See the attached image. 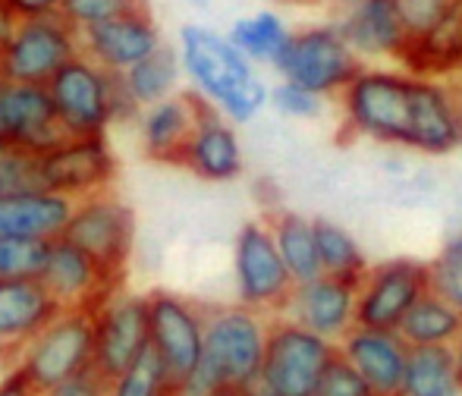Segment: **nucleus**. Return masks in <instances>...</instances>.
Instances as JSON below:
<instances>
[{"mask_svg": "<svg viewBox=\"0 0 462 396\" xmlns=\"http://www.w3.org/2000/svg\"><path fill=\"white\" fill-rule=\"evenodd\" d=\"M177 57L189 92L199 101L211 104L230 123H249L268 107V82L258 76V67L249 63L230 44L226 32L189 23L180 29Z\"/></svg>", "mask_w": 462, "mask_h": 396, "instance_id": "f257e3e1", "label": "nucleus"}, {"mask_svg": "<svg viewBox=\"0 0 462 396\" xmlns=\"http://www.w3.org/2000/svg\"><path fill=\"white\" fill-rule=\"evenodd\" d=\"M264 340H268V315L249 305H224L205 311L201 362L183 384H177V396H211L220 387L252 391L262 372Z\"/></svg>", "mask_w": 462, "mask_h": 396, "instance_id": "f03ea898", "label": "nucleus"}, {"mask_svg": "<svg viewBox=\"0 0 462 396\" xmlns=\"http://www.w3.org/2000/svg\"><path fill=\"white\" fill-rule=\"evenodd\" d=\"M44 88L63 135H107L110 126L135 120L142 110L126 92L120 73L97 67L86 54L63 63Z\"/></svg>", "mask_w": 462, "mask_h": 396, "instance_id": "7ed1b4c3", "label": "nucleus"}, {"mask_svg": "<svg viewBox=\"0 0 462 396\" xmlns=\"http://www.w3.org/2000/svg\"><path fill=\"white\" fill-rule=\"evenodd\" d=\"M343 123L359 139L381 145L409 148V104H412V73L396 67L362 63L359 73L337 95Z\"/></svg>", "mask_w": 462, "mask_h": 396, "instance_id": "20e7f679", "label": "nucleus"}, {"mask_svg": "<svg viewBox=\"0 0 462 396\" xmlns=\"http://www.w3.org/2000/svg\"><path fill=\"white\" fill-rule=\"evenodd\" d=\"M337 346L292 318H268L264 359L252 396H315Z\"/></svg>", "mask_w": 462, "mask_h": 396, "instance_id": "39448f33", "label": "nucleus"}, {"mask_svg": "<svg viewBox=\"0 0 462 396\" xmlns=\"http://www.w3.org/2000/svg\"><path fill=\"white\" fill-rule=\"evenodd\" d=\"M95 336H92V311L60 309V315L51 318L16 355L13 368L32 381L38 391L67 381L69 374H79L92 368Z\"/></svg>", "mask_w": 462, "mask_h": 396, "instance_id": "423d86ee", "label": "nucleus"}, {"mask_svg": "<svg viewBox=\"0 0 462 396\" xmlns=\"http://www.w3.org/2000/svg\"><path fill=\"white\" fill-rule=\"evenodd\" d=\"M362 60L334 23H318L290 35L283 57L277 60L280 79L305 86L321 98H337L349 79L359 73Z\"/></svg>", "mask_w": 462, "mask_h": 396, "instance_id": "0eeeda50", "label": "nucleus"}, {"mask_svg": "<svg viewBox=\"0 0 462 396\" xmlns=\"http://www.w3.org/2000/svg\"><path fill=\"white\" fill-rule=\"evenodd\" d=\"M76 54H79V29H73L60 13L16 19L10 35L0 41V76L44 86Z\"/></svg>", "mask_w": 462, "mask_h": 396, "instance_id": "6e6552de", "label": "nucleus"}, {"mask_svg": "<svg viewBox=\"0 0 462 396\" xmlns=\"http://www.w3.org/2000/svg\"><path fill=\"white\" fill-rule=\"evenodd\" d=\"M63 236L114 277H126L135 243V214L114 192H95L73 201Z\"/></svg>", "mask_w": 462, "mask_h": 396, "instance_id": "1a4fd4ad", "label": "nucleus"}, {"mask_svg": "<svg viewBox=\"0 0 462 396\" xmlns=\"http://www.w3.org/2000/svg\"><path fill=\"white\" fill-rule=\"evenodd\" d=\"M42 189L79 201L107 192L116 180V154L107 135H63L54 148L38 154Z\"/></svg>", "mask_w": 462, "mask_h": 396, "instance_id": "9d476101", "label": "nucleus"}, {"mask_svg": "<svg viewBox=\"0 0 462 396\" xmlns=\"http://www.w3.org/2000/svg\"><path fill=\"white\" fill-rule=\"evenodd\" d=\"M233 274L239 302L262 315H283L292 293V277L280 258L274 236L264 220H249L233 245Z\"/></svg>", "mask_w": 462, "mask_h": 396, "instance_id": "9b49d317", "label": "nucleus"}, {"mask_svg": "<svg viewBox=\"0 0 462 396\" xmlns=\"http://www.w3.org/2000/svg\"><path fill=\"white\" fill-rule=\"evenodd\" d=\"M205 311L177 293L148 296V349L173 384H183L201 362Z\"/></svg>", "mask_w": 462, "mask_h": 396, "instance_id": "f8f14e48", "label": "nucleus"}, {"mask_svg": "<svg viewBox=\"0 0 462 396\" xmlns=\"http://www.w3.org/2000/svg\"><path fill=\"white\" fill-rule=\"evenodd\" d=\"M92 365L104 378H116L148 353V296L116 290L92 311Z\"/></svg>", "mask_w": 462, "mask_h": 396, "instance_id": "ddd939ff", "label": "nucleus"}, {"mask_svg": "<svg viewBox=\"0 0 462 396\" xmlns=\"http://www.w3.org/2000/svg\"><path fill=\"white\" fill-rule=\"evenodd\" d=\"M421 293H428L425 262L396 258L374 264L356 283V324L371 330H396Z\"/></svg>", "mask_w": 462, "mask_h": 396, "instance_id": "4468645a", "label": "nucleus"}, {"mask_svg": "<svg viewBox=\"0 0 462 396\" xmlns=\"http://www.w3.org/2000/svg\"><path fill=\"white\" fill-rule=\"evenodd\" d=\"M38 281L60 302V309L95 311L104 299H110L116 290H123L126 277L107 274L104 268H97L79 245H73L67 236H57L48 243Z\"/></svg>", "mask_w": 462, "mask_h": 396, "instance_id": "2eb2a0df", "label": "nucleus"}, {"mask_svg": "<svg viewBox=\"0 0 462 396\" xmlns=\"http://www.w3.org/2000/svg\"><path fill=\"white\" fill-rule=\"evenodd\" d=\"M63 139L48 88L0 76V145L6 152L42 154Z\"/></svg>", "mask_w": 462, "mask_h": 396, "instance_id": "dca6fc26", "label": "nucleus"}, {"mask_svg": "<svg viewBox=\"0 0 462 396\" xmlns=\"http://www.w3.org/2000/svg\"><path fill=\"white\" fill-rule=\"evenodd\" d=\"M161 44H164V35L148 6L79 32V54H86L88 60H95L110 73H126L133 63L158 51Z\"/></svg>", "mask_w": 462, "mask_h": 396, "instance_id": "f3484780", "label": "nucleus"}, {"mask_svg": "<svg viewBox=\"0 0 462 396\" xmlns=\"http://www.w3.org/2000/svg\"><path fill=\"white\" fill-rule=\"evenodd\" d=\"M334 25L362 63H400L402 51L409 48V32L393 0H346Z\"/></svg>", "mask_w": 462, "mask_h": 396, "instance_id": "a211bd4d", "label": "nucleus"}, {"mask_svg": "<svg viewBox=\"0 0 462 396\" xmlns=\"http://www.w3.org/2000/svg\"><path fill=\"white\" fill-rule=\"evenodd\" d=\"M180 167H186L189 173H195L199 180H208V183L236 180L245 167L236 123H230L211 104L201 101L195 126L183 145V154H180Z\"/></svg>", "mask_w": 462, "mask_h": 396, "instance_id": "6ab92c4d", "label": "nucleus"}, {"mask_svg": "<svg viewBox=\"0 0 462 396\" xmlns=\"http://www.w3.org/2000/svg\"><path fill=\"white\" fill-rule=\"evenodd\" d=\"M283 315L330 343L343 340L356 324V283L328 274L296 283L286 299Z\"/></svg>", "mask_w": 462, "mask_h": 396, "instance_id": "aec40b11", "label": "nucleus"}, {"mask_svg": "<svg viewBox=\"0 0 462 396\" xmlns=\"http://www.w3.org/2000/svg\"><path fill=\"white\" fill-rule=\"evenodd\" d=\"M337 349L362 374V381L374 396H400L409 346L400 340L396 330H371L353 324Z\"/></svg>", "mask_w": 462, "mask_h": 396, "instance_id": "412c9836", "label": "nucleus"}, {"mask_svg": "<svg viewBox=\"0 0 462 396\" xmlns=\"http://www.w3.org/2000/svg\"><path fill=\"white\" fill-rule=\"evenodd\" d=\"M57 315L60 302L44 290L38 277L0 281V355L13 359Z\"/></svg>", "mask_w": 462, "mask_h": 396, "instance_id": "4be33fe9", "label": "nucleus"}, {"mask_svg": "<svg viewBox=\"0 0 462 396\" xmlns=\"http://www.w3.org/2000/svg\"><path fill=\"white\" fill-rule=\"evenodd\" d=\"M201 101L192 92H177L171 98L139 110V142L145 158L158 164H180L183 145L195 126Z\"/></svg>", "mask_w": 462, "mask_h": 396, "instance_id": "5701e85b", "label": "nucleus"}, {"mask_svg": "<svg viewBox=\"0 0 462 396\" xmlns=\"http://www.w3.org/2000/svg\"><path fill=\"white\" fill-rule=\"evenodd\" d=\"M73 201L48 189L0 192V239H51L63 236Z\"/></svg>", "mask_w": 462, "mask_h": 396, "instance_id": "b1692460", "label": "nucleus"}, {"mask_svg": "<svg viewBox=\"0 0 462 396\" xmlns=\"http://www.w3.org/2000/svg\"><path fill=\"white\" fill-rule=\"evenodd\" d=\"M400 67L415 76H431V79L462 76V0H457L447 10V16L434 23L425 35L409 38Z\"/></svg>", "mask_w": 462, "mask_h": 396, "instance_id": "393cba45", "label": "nucleus"}, {"mask_svg": "<svg viewBox=\"0 0 462 396\" xmlns=\"http://www.w3.org/2000/svg\"><path fill=\"white\" fill-rule=\"evenodd\" d=\"M292 29L277 10H258L249 16H239L236 23L226 29L230 44L255 67H277L283 57L286 44H290Z\"/></svg>", "mask_w": 462, "mask_h": 396, "instance_id": "a878e982", "label": "nucleus"}, {"mask_svg": "<svg viewBox=\"0 0 462 396\" xmlns=\"http://www.w3.org/2000/svg\"><path fill=\"white\" fill-rule=\"evenodd\" d=\"M400 340L412 346H453V340L462 334V315L453 305H447L440 296H434L431 290L421 293L409 305V311L402 315L400 327H396Z\"/></svg>", "mask_w": 462, "mask_h": 396, "instance_id": "bb28decb", "label": "nucleus"}, {"mask_svg": "<svg viewBox=\"0 0 462 396\" xmlns=\"http://www.w3.org/2000/svg\"><path fill=\"white\" fill-rule=\"evenodd\" d=\"M268 230L274 236V245L283 258L286 271H290L292 283H305L321 277V262H318V245L311 220L292 211H274L268 220Z\"/></svg>", "mask_w": 462, "mask_h": 396, "instance_id": "cd10ccee", "label": "nucleus"}, {"mask_svg": "<svg viewBox=\"0 0 462 396\" xmlns=\"http://www.w3.org/2000/svg\"><path fill=\"white\" fill-rule=\"evenodd\" d=\"M120 79L139 107L171 98V95L180 92V79H183L177 48L161 44L158 51H152V54L142 57L139 63H133L126 73H120Z\"/></svg>", "mask_w": 462, "mask_h": 396, "instance_id": "c85d7f7f", "label": "nucleus"}, {"mask_svg": "<svg viewBox=\"0 0 462 396\" xmlns=\"http://www.w3.org/2000/svg\"><path fill=\"white\" fill-rule=\"evenodd\" d=\"M400 396H459L450 346H412Z\"/></svg>", "mask_w": 462, "mask_h": 396, "instance_id": "c756f323", "label": "nucleus"}, {"mask_svg": "<svg viewBox=\"0 0 462 396\" xmlns=\"http://www.w3.org/2000/svg\"><path fill=\"white\" fill-rule=\"evenodd\" d=\"M311 230H315V245H318V262H321V274L340 277V281L359 283L362 274L368 271V262L362 255L359 243L343 230L334 220H311Z\"/></svg>", "mask_w": 462, "mask_h": 396, "instance_id": "7c9ffc66", "label": "nucleus"}, {"mask_svg": "<svg viewBox=\"0 0 462 396\" xmlns=\"http://www.w3.org/2000/svg\"><path fill=\"white\" fill-rule=\"evenodd\" d=\"M104 396H177V384L167 378V372L158 365V359L148 349L133 368L107 381Z\"/></svg>", "mask_w": 462, "mask_h": 396, "instance_id": "2f4dec72", "label": "nucleus"}, {"mask_svg": "<svg viewBox=\"0 0 462 396\" xmlns=\"http://www.w3.org/2000/svg\"><path fill=\"white\" fill-rule=\"evenodd\" d=\"M44 239H0V281L38 277L44 264Z\"/></svg>", "mask_w": 462, "mask_h": 396, "instance_id": "473e14b6", "label": "nucleus"}, {"mask_svg": "<svg viewBox=\"0 0 462 396\" xmlns=\"http://www.w3.org/2000/svg\"><path fill=\"white\" fill-rule=\"evenodd\" d=\"M145 6V0H63L60 16L67 19L73 29H92L97 23L126 16V13Z\"/></svg>", "mask_w": 462, "mask_h": 396, "instance_id": "72a5a7b5", "label": "nucleus"}, {"mask_svg": "<svg viewBox=\"0 0 462 396\" xmlns=\"http://www.w3.org/2000/svg\"><path fill=\"white\" fill-rule=\"evenodd\" d=\"M428 290L462 315V255L450 245H444V252L428 264Z\"/></svg>", "mask_w": 462, "mask_h": 396, "instance_id": "f704fd0d", "label": "nucleus"}, {"mask_svg": "<svg viewBox=\"0 0 462 396\" xmlns=\"http://www.w3.org/2000/svg\"><path fill=\"white\" fill-rule=\"evenodd\" d=\"M268 104L283 116L292 120H315L324 114V98L315 92H309L305 86H296L290 79H280L274 88L268 92Z\"/></svg>", "mask_w": 462, "mask_h": 396, "instance_id": "c9c22d12", "label": "nucleus"}, {"mask_svg": "<svg viewBox=\"0 0 462 396\" xmlns=\"http://www.w3.org/2000/svg\"><path fill=\"white\" fill-rule=\"evenodd\" d=\"M315 396H374L368 391V384L362 381V374L343 359V353L337 349L330 355L328 368H324L321 381H318Z\"/></svg>", "mask_w": 462, "mask_h": 396, "instance_id": "e433bc0d", "label": "nucleus"}, {"mask_svg": "<svg viewBox=\"0 0 462 396\" xmlns=\"http://www.w3.org/2000/svg\"><path fill=\"white\" fill-rule=\"evenodd\" d=\"M32 189H42L38 154L4 152V158H0V192H32Z\"/></svg>", "mask_w": 462, "mask_h": 396, "instance_id": "4c0bfd02", "label": "nucleus"}, {"mask_svg": "<svg viewBox=\"0 0 462 396\" xmlns=\"http://www.w3.org/2000/svg\"><path fill=\"white\" fill-rule=\"evenodd\" d=\"M393 4H396V10H400V19H402V25H406L409 38H419V35H425L434 23H440L457 0H393Z\"/></svg>", "mask_w": 462, "mask_h": 396, "instance_id": "58836bf2", "label": "nucleus"}, {"mask_svg": "<svg viewBox=\"0 0 462 396\" xmlns=\"http://www.w3.org/2000/svg\"><path fill=\"white\" fill-rule=\"evenodd\" d=\"M104 393H107V378L92 365L79 374H69L60 384L48 387L42 396H104Z\"/></svg>", "mask_w": 462, "mask_h": 396, "instance_id": "ea45409f", "label": "nucleus"}, {"mask_svg": "<svg viewBox=\"0 0 462 396\" xmlns=\"http://www.w3.org/2000/svg\"><path fill=\"white\" fill-rule=\"evenodd\" d=\"M6 6L13 10L16 19H29V16H54L63 10V0H6Z\"/></svg>", "mask_w": 462, "mask_h": 396, "instance_id": "a19ab883", "label": "nucleus"}, {"mask_svg": "<svg viewBox=\"0 0 462 396\" xmlns=\"http://www.w3.org/2000/svg\"><path fill=\"white\" fill-rule=\"evenodd\" d=\"M0 396H42V391H38L25 374H19L16 368H10V372L0 378Z\"/></svg>", "mask_w": 462, "mask_h": 396, "instance_id": "79ce46f5", "label": "nucleus"}, {"mask_svg": "<svg viewBox=\"0 0 462 396\" xmlns=\"http://www.w3.org/2000/svg\"><path fill=\"white\" fill-rule=\"evenodd\" d=\"M13 23H16V16H13V10L6 6V0H0V41L10 35Z\"/></svg>", "mask_w": 462, "mask_h": 396, "instance_id": "37998d69", "label": "nucleus"}, {"mask_svg": "<svg viewBox=\"0 0 462 396\" xmlns=\"http://www.w3.org/2000/svg\"><path fill=\"white\" fill-rule=\"evenodd\" d=\"M453 372H457V384H459V393H462V334L453 340Z\"/></svg>", "mask_w": 462, "mask_h": 396, "instance_id": "c03bdc74", "label": "nucleus"}, {"mask_svg": "<svg viewBox=\"0 0 462 396\" xmlns=\"http://www.w3.org/2000/svg\"><path fill=\"white\" fill-rule=\"evenodd\" d=\"M211 396H252V391H236V387H220Z\"/></svg>", "mask_w": 462, "mask_h": 396, "instance_id": "a18cd8bd", "label": "nucleus"}, {"mask_svg": "<svg viewBox=\"0 0 462 396\" xmlns=\"http://www.w3.org/2000/svg\"><path fill=\"white\" fill-rule=\"evenodd\" d=\"M447 245H450L453 252H459V255H462V233H459L457 239H450V243H447Z\"/></svg>", "mask_w": 462, "mask_h": 396, "instance_id": "49530a36", "label": "nucleus"}, {"mask_svg": "<svg viewBox=\"0 0 462 396\" xmlns=\"http://www.w3.org/2000/svg\"><path fill=\"white\" fill-rule=\"evenodd\" d=\"M6 372H10V368H6V355H0V378H4Z\"/></svg>", "mask_w": 462, "mask_h": 396, "instance_id": "de8ad7c7", "label": "nucleus"}, {"mask_svg": "<svg viewBox=\"0 0 462 396\" xmlns=\"http://www.w3.org/2000/svg\"><path fill=\"white\" fill-rule=\"evenodd\" d=\"M195 6H208V0H192Z\"/></svg>", "mask_w": 462, "mask_h": 396, "instance_id": "09e8293b", "label": "nucleus"}, {"mask_svg": "<svg viewBox=\"0 0 462 396\" xmlns=\"http://www.w3.org/2000/svg\"><path fill=\"white\" fill-rule=\"evenodd\" d=\"M4 152H6V148H4V145H0V158H4Z\"/></svg>", "mask_w": 462, "mask_h": 396, "instance_id": "8fccbe9b", "label": "nucleus"}]
</instances>
